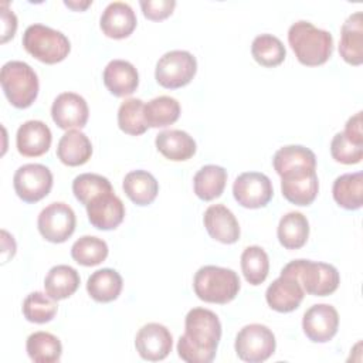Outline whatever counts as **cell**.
Listing matches in <instances>:
<instances>
[{"instance_id": "1", "label": "cell", "mask_w": 363, "mask_h": 363, "mask_svg": "<svg viewBox=\"0 0 363 363\" xmlns=\"http://www.w3.org/2000/svg\"><path fill=\"white\" fill-rule=\"evenodd\" d=\"M221 339L218 316L206 308H193L184 319V333L179 337L177 353L187 363L214 360Z\"/></svg>"}, {"instance_id": "2", "label": "cell", "mask_w": 363, "mask_h": 363, "mask_svg": "<svg viewBox=\"0 0 363 363\" xmlns=\"http://www.w3.org/2000/svg\"><path fill=\"white\" fill-rule=\"evenodd\" d=\"M288 43L298 61L306 67L325 64L333 52L332 34L305 20H299L289 27Z\"/></svg>"}, {"instance_id": "3", "label": "cell", "mask_w": 363, "mask_h": 363, "mask_svg": "<svg viewBox=\"0 0 363 363\" xmlns=\"http://www.w3.org/2000/svg\"><path fill=\"white\" fill-rule=\"evenodd\" d=\"M240 278L235 271L217 265H204L197 269L193 289L199 299L210 303H228L240 291Z\"/></svg>"}, {"instance_id": "4", "label": "cell", "mask_w": 363, "mask_h": 363, "mask_svg": "<svg viewBox=\"0 0 363 363\" xmlns=\"http://www.w3.org/2000/svg\"><path fill=\"white\" fill-rule=\"evenodd\" d=\"M0 82L9 102L20 109L28 108L38 95V77L27 62H6L0 71Z\"/></svg>"}, {"instance_id": "5", "label": "cell", "mask_w": 363, "mask_h": 363, "mask_svg": "<svg viewBox=\"0 0 363 363\" xmlns=\"http://www.w3.org/2000/svg\"><path fill=\"white\" fill-rule=\"evenodd\" d=\"M23 47L35 60L44 64H57L71 51V43L65 34L44 24H31L23 34Z\"/></svg>"}, {"instance_id": "6", "label": "cell", "mask_w": 363, "mask_h": 363, "mask_svg": "<svg viewBox=\"0 0 363 363\" xmlns=\"http://www.w3.org/2000/svg\"><path fill=\"white\" fill-rule=\"evenodd\" d=\"M282 271L296 277L303 291L313 296H326L333 294L340 282L337 269L326 262L294 259L288 262Z\"/></svg>"}, {"instance_id": "7", "label": "cell", "mask_w": 363, "mask_h": 363, "mask_svg": "<svg viewBox=\"0 0 363 363\" xmlns=\"http://www.w3.org/2000/svg\"><path fill=\"white\" fill-rule=\"evenodd\" d=\"M197 72L196 57L184 50H173L163 54L155 69V78L159 85L176 89L187 85Z\"/></svg>"}, {"instance_id": "8", "label": "cell", "mask_w": 363, "mask_h": 363, "mask_svg": "<svg viewBox=\"0 0 363 363\" xmlns=\"http://www.w3.org/2000/svg\"><path fill=\"white\" fill-rule=\"evenodd\" d=\"M234 347L241 360L248 363H261L274 354L277 340L268 326L251 323L237 333Z\"/></svg>"}, {"instance_id": "9", "label": "cell", "mask_w": 363, "mask_h": 363, "mask_svg": "<svg viewBox=\"0 0 363 363\" xmlns=\"http://www.w3.org/2000/svg\"><path fill=\"white\" fill-rule=\"evenodd\" d=\"M13 186L23 201L37 203L50 193L52 187V173L44 164L27 163L16 170Z\"/></svg>"}, {"instance_id": "10", "label": "cell", "mask_w": 363, "mask_h": 363, "mask_svg": "<svg viewBox=\"0 0 363 363\" xmlns=\"http://www.w3.org/2000/svg\"><path fill=\"white\" fill-rule=\"evenodd\" d=\"M40 234L50 242H64L75 231L77 218L74 210L62 203L55 201L41 210L37 220Z\"/></svg>"}, {"instance_id": "11", "label": "cell", "mask_w": 363, "mask_h": 363, "mask_svg": "<svg viewBox=\"0 0 363 363\" xmlns=\"http://www.w3.org/2000/svg\"><path fill=\"white\" fill-rule=\"evenodd\" d=\"M234 199L245 208L265 207L272 196L274 189L269 177L259 172L241 173L233 184Z\"/></svg>"}, {"instance_id": "12", "label": "cell", "mask_w": 363, "mask_h": 363, "mask_svg": "<svg viewBox=\"0 0 363 363\" xmlns=\"http://www.w3.org/2000/svg\"><path fill=\"white\" fill-rule=\"evenodd\" d=\"M337 328L339 313L332 305L316 303L303 313V333L315 343L329 342L337 333Z\"/></svg>"}, {"instance_id": "13", "label": "cell", "mask_w": 363, "mask_h": 363, "mask_svg": "<svg viewBox=\"0 0 363 363\" xmlns=\"http://www.w3.org/2000/svg\"><path fill=\"white\" fill-rule=\"evenodd\" d=\"M135 346L142 359L159 362L167 357V354L172 352L173 337L166 326L152 322L138 330Z\"/></svg>"}, {"instance_id": "14", "label": "cell", "mask_w": 363, "mask_h": 363, "mask_svg": "<svg viewBox=\"0 0 363 363\" xmlns=\"http://www.w3.org/2000/svg\"><path fill=\"white\" fill-rule=\"evenodd\" d=\"M305 296L301 282L292 274L281 271V275L267 288L265 299L271 309L286 313L295 311Z\"/></svg>"}, {"instance_id": "15", "label": "cell", "mask_w": 363, "mask_h": 363, "mask_svg": "<svg viewBox=\"0 0 363 363\" xmlns=\"http://www.w3.org/2000/svg\"><path fill=\"white\" fill-rule=\"evenodd\" d=\"M89 115L86 101L75 92L60 94L51 106V116L55 125L61 129L84 128Z\"/></svg>"}, {"instance_id": "16", "label": "cell", "mask_w": 363, "mask_h": 363, "mask_svg": "<svg viewBox=\"0 0 363 363\" xmlns=\"http://www.w3.org/2000/svg\"><path fill=\"white\" fill-rule=\"evenodd\" d=\"M86 214L95 228L115 230L125 218V206L113 191H109L91 200L86 206Z\"/></svg>"}, {"instance_id": "17", "label": "cell", "mask_w": 363, "mask_h": 363, "mask_svg": "<svg viewBox=\"0 0 363 363\" xmlns=\"http://www.w3.org/2000/svg\"><path fill=\"white\" fill-rule=\"evenodd\" d=\"M282 196L296 206H309L318 196L319 180L316 170L295 172L281 177Z\"/></svg>"}, {"instance_id": "18", "label": "cell", "mask_w": 363, "mask_h": 363, "mask_svg": "<svg viewBox=\"0 0 363 363\" xmlns=\"http://www.w3.org/2000/svg\"><path fill=\"white\" fill-rule=\"evenodd\" d=\"M136 14L125 1H112L102 11L99 26L102 33L115 40L129 37L136 28Z\"/></svg>"}, {"instance_id": "19", "label": "cell", "mask_w": 363, "mask_h": 363, "mask_svg": "<svg viewBox=\"0 0 363 363\" xmlns=\"http://www.w3.org/2000/svg\"><path fill=\"white\" fill-rule=\"evenodd\" d=\"M204 227L208 235L223 244H234L240 238V224L224 204H213L204 211Z\"/></svg>"}, {"instance_id": "20", "label": "cell", "mask_w": 363, "mask_h": 363, "mask_svg": "<svg viewBox=\"0 0 363 363\" xmlns=\"http://www.w3.org/2000/svg\"><path fill=\"white\" fill-rule=\"evenodd\" d=\"M52 135L43 121H27L17 129L16 145L20 155L37 157L48 152Z\"/></svg>"}, {"instance_id": "21", "label": "cell", "mask_w": 363, "mask_h": 363, "mask_svg": "<svg viewBox=\"0 0 363 363\" xmlns=\"http://www.w3.org/2000/svg\"><path fill=\"white\" fill-rule=\"evenodd\" d=\"M339 54L350 65H360L363 62V14L362 11H354L342 24Z\"/></svg>"}, {"instance_id": "22", "label": "cell", "mask_w": 363, "mask_h": 363, "mask_svg": "<svg viewBox=\"0 0 363 363\" xmlns=\"http://www.w3.org/2000/svg\"><path fill=\"white\" fill-rule=\"evenodd\" d=\"M104 84L115 96H128L139 85V74L133 64L125 60H112L104 69Z\"/></svg>"}, {"instance_id": "23", "label": "cell", "mask_w": 363, "mask_h": 363, "mask_svg": "<svg viewBox=\"0 0 363 363\" xmlns=\"http://www.w3.org/2000/svg\"><path fill=\"white\" fill-rule=\"evenodd\" d=\"M272 164L275 172L282 177L295 172L316 170V156L305 146L288 145L275 152Z\"/></svg>"}, {"instance_id": "24", "label": "cell", "mask_w": 363, "mask_h": 363, "mask_svg": "<svg viewBox=\"0 0 363 363\" xmlns=\"http://www.w3.org/2000/svg\"><path fill=\"white\" fill-rule=\"evenodd\" d=\"M157 150L169 160L184 162L196 153L194 139L184 130L169 129L156 135L155 139Z\"/></svg>"}, {"instance_id": "25", "label": "cell", "mask_w": 363, "mask_h": 363, "mask_svg": "<svg viewBox=\"0 0 363 363\" xmlns=\"http://www.w3.org/2000/svg\"><path fill=\"white\" fill-rule=\"evenodd\" d=\"M58 159L67 166H81L92 156V143L81 130H67L57 146Z\"/></svg>"}, {"instance_id": "26", "label": "cell", "mask_w": 363, "mask_h": 363, "mask_svg": "<svg viewBox=\"0 0 363 363\" xmlns=\"http://www.w3.org/2000/svg\"><path fill=\"white\" fill-rule=\"evenodd\" d=\"M123 191L138 206L153 203L159 193V183L155 176L146 170H132L123 179Z\"/></svg>"}, {"instance_id": "27", "label": "cell", "mask_w": 363, "mask_h": 363, "mask_svg": "<svg viewBox=\"0 0 363 363\" xmlns=\"http://www.w3.org/2000/svg\"><path fill=\"white\" fill-rule=\"evenodd\" d=\"M281 245L286 250H298L303 247L309 237L308 218L299 211H289L279 220L277 230Z\"/></svg>"}, {"instance_id": "28", "label": "cell", "mask_w": 363, "mask_h": 363, "mask_svg": "<svg viewBox=\"0 0 363 363\" xmlns=\"http://www.w3.org/2000/svg\"><path fill=\"white\" fill-rule=\"evenodd\" d=\"M123 286L122 277L112 268H102L92 272L86 281V291L96 302L115 301Z\"/></svg>"}, {"instance_id": "29", "label": "cell", "mask_w": 363, "mask_h": 363, "mask_svg": "<svg viewBox=\"0 0 363 363\" xmlns=\"http://www.w3.org/2000/svg\"><path fill=\"white\" fill-rule=\"evenodd\" d=\"M79 286V274L71 265L52 267L44 279L45 294L55 301L69 298Z\"/></svg>"}, {"instance_id": "30", "label": "cell", "mask_w": 363, "mask_h": 363, "mask_svg": "<svg viewBox=\"0 0 363 363\" xmlns=\"http://www.w3.org/2000/svg\"><path fill=\"white\" fill-rule=\"evenodd\" d=\"M335 201L346 210H359L363 204V173H345L333 182Z\"/></svg>"}, {"instance_id": "31", "label": "cell", "mask_w": 363, "mask_h": 363, "mask_svg": "<svg viewBox=\"0 0 363 363\" xmlns=\"http://www.w3.org/2000/svg\"><path fill=\"white\" fill-rule=\"evenodd\" d=\"M227 183V170L217 164L203 166L193 179L194 193L204 201L214 200L221 196Z\"/></svg>"}, {"instance_id": "32", "label": "cell", "mask_w": 363, "mask_h": 363, "mask_svg": "<svg viewBox=\"0 0 363 363\" xmlns=\"http://www.w3.org/2000/svg\"><path fill=\"white\" fill-rule=\"evenodd\" d=\"M28 357L35 363L58 362L62 353V345L57 336L48 332H34L26 343Z\"/></svg>"}, {"instance_id": "33", "label": "cell", "mask_w": 363, "mask_h": 363, "mask_svg": "<svg viewBox=\"0 0 363 363\" xmlns=\"http://www.w3.org/2000/svg\"><path fill=\"white\" fill-rule=\"evenodd\" d=\"M180 116V104L177 99L160 95L145 105V121L150 128H164L174 123Z\"/></svg>"}, {"instance_id": "34", "label": "cell", "mask_w": 363, "mask_h": 363, "mask_svg": "<svg viewBox=\"0 0 363 363\" xmlns=\"http://www.w3.org/2000/svg\"><path fill=\"white\" fill-rule=\"evenodd\" d=\"M251 54L259 65L277 67L285 60L286 50L278 37L272 34H259L251 44Z\"/></svg>"}, {"instance_id": "35", "label": "cell", "mask_w": 363, "mask_h": 363, "mask_svg": "<svg viewBox=\"0 0 363 363\" xmlns=\"http://www.w3.org/2000/svg\"><path fill=\"white\" fill-rule=\"evenodd\" d=\"M241 269L248 284H262L269 272L268 254L258 245L247 247L241 254Z\"/></svg>"}, {"instance_id": "36", "label": "cell", "mask_w": 363, "mask_h": 363, "mask_svg": "<svg viewBox=\"0 0 363 363\" xmlns=\"http://www.w3.org/2000/svg\"><path fill=\"white\" fill-rule=\"evenodd\" d=\"M118 125L122 132L139 136L147 130L145 121V104L142 99L129 98L125 99L118 109Z\"/></svg>"}, {"instance_id": "37", "label": "cell", "mask_w": 363, "mask_h": 363, "mask_svg": "<svg viewBox=\"0 0 363 363\" xmlns=\"http://www.w3.org/2000/svg\"><path fill=\"white\" fill-rule=\"evenodd\" d=\"M71 257L84 267L98 265L108 257V244L102 238L84 235L72 244Z\"/></svg>"}, {"instance_id": "38", "label": "cell", "mask_w": 363, "mask_h": 363, "mask_svg": "<svg viewBox=\"0 0 363 363\" xmlns=\"http://www.w3.org/2000/svg\"><path fill=\"white\" fill-rule=\"evenodd\" d=\"M23 315L28 322L45 323L50 322L57 313V301L50 295L35 291L26 296L23 302Z\"/></svg>"}, {"instance_id": "39", "label": "cell", "mask_w": 363, "mask_h": 363, "mask_svg": "<svg viewBox=\"0 0 363 363\" xmlns=\"http://www.w3.org/2000/svg\"><path fill=\"white\" fill-rule=\"evenodd\" d=\"M113 191L111 182L96 173H82L72 182V193L75 199L85 207L96 196Z\"/></svg>"}, {"instance_id": "40", "label": "cell", "mask_w": 363, "mask_h": 363, "mask_svg": "<svg viewBox=\"0 0 363 363\" xmlns=\"http://www.w3.org/2000/svg\"><path fill=\"white\" fill-rule=\"evenodd\" d=\"M332 157L343 164H356L363 159V143H359L345 132H337L330 142Z\"/></svg>"}, {"instance_id": "41", "label": "cell", "mask_w": 363, "mask_h": 363, "mask_svg": "<svg viewBox=\"0 0 363 363\" xmlns=\"http://www.w3.org/2000/svg\"><path fill=\"white\" fill-rule=\"evenodd\" d=\"M139 4L143 11V16L153 21L164 20L173 13L176 7L174 0H142L139 1Z\"/></svg>"}, {"instance_id": "42", "label": "cell", "mask_w": 363, "mask_h": 363, "mask_svg": "<svg viewBox=\"0 0 363 363\" xmlns=\"http://www.w3.org/2000/svg\"><path fill=\"white\" fill-rule=\"evenodd\" d=\"M1 43H7L14 37L17 30V17L7 9V3L1 4Z\"/></svg>"}, {"instance_id": "43", "label": "cell", "mask_w": 363, "mask_h": 363, "mask_svg": "<svg viewBox=\"0 0 363 363\" xmlns=\"http://www.w3.org/2000/svg\"><path fill=\"white\" fill-rule=\"evenodd\" d=\"M346 136H349L350 139L363 143V132H362V112L354 113L353 116H350L346 122L345 130Z\"/></svg>"}, {"instance_id": "44", "label": "cell", "mask_w": 363, "mask_h": 363, "mask_svg": "<svg viewBox=\"0 0 363 363\" xmlns=\"http://www.w3.org/2000/svg\"><path fill=\"white\" fill-rule=\"evenodd\" d=\"M64 4L65 6H68V7H71V9H74V10H85L88 6H91L92 4V1H84V3H78V1H64Z\"/></svg>"}]
</instances>
